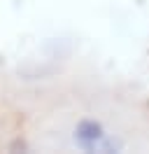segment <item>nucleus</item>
I'll list each match as a JSON object with an SVG mask.
<instances>
[{
    "label": "nucleus",
    "instance_id": "obj_1",
    "mask_svg": "<svg viewBox=\"0 0 149 154\" xmlns=\"http://www.w3.org/2000/svg\"><path fill=\"white\" fill-rule=\"evenodd\" d=\"M74 143L79 145L82 149H86V152H93V149L96 152H112V149H117L114 140L107 138V133L102 131V126L91 122V119H84V122L77 124V128H74Z\"/></svg>",
    "mask_w": 149,
    "mask_h": 154
}]
</instances>
